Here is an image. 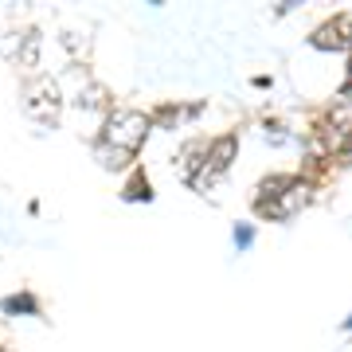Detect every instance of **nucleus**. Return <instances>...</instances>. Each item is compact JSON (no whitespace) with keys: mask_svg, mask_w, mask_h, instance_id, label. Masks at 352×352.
Wrapping results in <instances>:
<instances>
[{"mask_svg":"<svg viewBox=\"0 0 352 352\" xmlns=\"http://www.w3.org/2000/svg\"><path fill=\"white\" fill-rule=\"evenodd\" d=\"M126 196H129V200H133V196H138V200H149V188H145V180H141V176H138V184H129V188H126Z\"/></svg>","mask_w":352,"mask_h":352,"instance_id":"obj_9","label":"nucleus"},{"mask_svg":"<svg viewBox=\"0 0 352 352\" xmlns=\"http://www.w3.org/2000/svg\"><path fill=\"white\" fill-rule=\"evenodd\" d=\"M309 200H314V184H309V180H302V176H289L286 188H282V196H278L274 204L258 208V215H266V219H289V215L302 212Z\"/></svg>","mask_w":352,"mask_h":352,"instance_id":"obj_4","label":"nucleus"},{"mask_svg":"<svg viewBox=\"0 0 352 352\" xmlns=\"http://www.w3.org/2000/svg\"><path fill=\"white\" fill-rule=\"evenodd\" d=\"M4 314H36V298H32V294L8 298V302H4Z\"/></svg>","mask_w":352,"mask_h":352,"instance_id":"obj_7","label":"nucleus"},{"mask_svg":"<svg viewBox=\"0 0 352 352\" xmlns=\"http://www.w3.org/2000/svg\"><path fill=\"white\" fill-rule=\"evenodd\" d=\"M59 106H63V98H59V82L55 78H32L24 87V110L36 118L39 126H55L59 122Z\"/></svg>","mask_w":352,"mask_h":352,"instance_id":"obj_2","label":"nucleus"},{"mask_svg":"<svg viewBox=\"0 0 352 352\" xmlns=\"http://www.w3.org/2000/svg\"><path fill=\"white\" fill-rule=\"evenodd\" d=\"M231 157H235V138H219L208 145V153H204V164L192 173V188L196 192H208L219 180V176L231 168Z\"/></svg>","mask_w":352,"mask_h":352,"instance_id":"obj_3","label":"nucleus"},{"mask_svg":"<svg viewBox=\"0 0 352 352\" xmlns=\"http://www.w3.org/2000/svg\"><path fill=\"white\" fill-rule=\"evenodd\" d=\"M149 133V118L138 110H110L106 129H102V145H113L122 153H138L141 141Z\"/></svg>","mask_w":352,"mask_h":352,"instance_id":"obj_1","label":"nucleus"},{"mask_svg":"<svg viewBox=\"0 0 352 352\" xmlns=\"http://www.w3.org/2000/svg\"><path fill=\"white\" fill-rule=\"evenodd\" d=\"M251 239H254V231L247 223L239 227V231H235V243H239V251H247V247H251Z\"/></svg>","mask_w":352,"mask_h":352,"instance_id":"obj_8","label":"nucleus"},{"mask_svg":"<svg viewBox=\"0 0 352 352\" xmlns=\"http://www.w3.org/2000/svg\"><path fill=\"white\" fill-rule=\"evenodd\" d=\"M98 161L106 164V168H126V164L133 161V153H122V149H113V145H102L98 141Z\"/></svg>","mask_w":352,"mask_h":352,"instance_id":"obj_6","label":"nucleus"},{"mask_svg":"<svg viewBox=\"0 0 352 352\" xmlns=\"http://www.w3.org/2000/svg\"><path fill=\"white\" fill-rule=\"evenodd\" d=\"M344 32H349V16L340 12V16H333L329 24H321V28L314 32V47L344 51V47H349V36H344Z\"/></svg>","mask_w":352,"mask_h":352,"instance_id":"obj_5","label":"nucleus"}]
</instances>
